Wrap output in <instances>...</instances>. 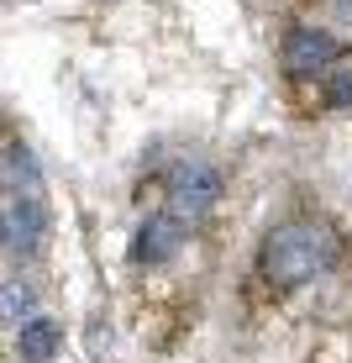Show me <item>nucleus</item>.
<instances>
[{
  "label": "nucleus",
  "instance_id": "7ed1b4c3",
  "mask_svg": "<svg viewBox=\"0 0 352 363\" xmlns=\"http://www.w3.org/2000/svg\"><path fill=\"white\" fill-rule=\"evenodd\" d=\"M163 190H169L163 211H174L184 227H195V221H205L210 211H216L226 179H221V169L210 164V158H179V164L169 169V184H163Z\"/></svg>",
  "mask_w": 352,
  "mask_h": 363
},
{
  "label": "nucleus",
  "instance_id": "f03ea898",
  "mask_svg": "<svg viewBox=\"0 0 352 363\" xmlns=\"http://www.w3.org/2000/svg\"><path fill=\"white\" fill-rule=\"evenodd\" d=\"M342 253L336 232L316 216H295V221H279L268 237L258 242V274L279 290H295V284H310L316 274H326Z\"/></svg>",
  "mask_w": 352,
  "mask_h": 363
},
{
  "label": "nucleus",
  "instance_id": "6e6552de",
  "mask_svg": "<svg viewBox=\"0 0 352 363\" xmlns=\"http://www.w3.org/2000/svg\"><path fill=\"white\" fill-rule=\"evenodd\" d=\"M321 106H326V111H347V106H352V69H347V64L321 84Z\"/></svg>",
  "mask_w": 352,
  "mask_h": 363
},
{
  "label": "nucleus",
  "instance_id": "423d86ee",
  "mask_svg": "<svg viewBox=\"0 0 352 363\" xmlns=\"http://www.w3.org/2000/svg\"><path fill=\"white\" fill-rule=\"evenodd\" d=\"M58 347H64V327L53 316H32L27 327L16 332V358L21 363H53Z\"/></svg>",
  "mask_w": 352,
  "mask_h": 363
},
{
  "label": "nucleus",
  "instance_id": "f257e3e1",
  "mask_svg": "<svg viewBox=\"0 0 352 363\" xmlns=\"http://www.w3.org/2000/svg\"><path fill=\"white\" fill-rule=\"evenodd\" d=\"M0 232H6V258H37L53 232V211H47V190L42 174H37V158L27 143H6V158H0Z\"/></svg>",
  "mask_w": 352,
  "mask_h": 363
},
{
  "label": "nucleus",
  "instance_id": "20e7f679",
  "mask_svg": "<svg viewBox=\"0 0 352 363\" xmlns=\"http://www.w3.org/2000/svg\"><path fill=\"white\" fill-rule=\"evenodd\" d=\"M342 37H331L326 27H310V21H295L284 32V74L289 79H331L342 69Z\"/></svg>",
  "mask_w": 352,
  "mask_h": 363
},
{
  "label": "nucleus",
  "instance_id": "1a4fd4ad",
  "mask_svg": "<svg viewBox=\"0 0 352 363\" xmlns=\"http://www.w3.org/2000/svg\"><path fill=\"white\" fill-rule=\"evenodd\" d=\"M331 6H336V11H342V16L352 21V0H331Z\"/></svg>",
  "mask_w": 352,
  "mask_h": 363
},
{
  "label": "nucleus",
  "instance_id": "0eeeda50",
  "mask_svg": "<svg viewBox=\"0 0 352 363\" xmlns=\"http://www.w3.org/2000/svg\"><path fill=\"white\" fill-rule=\"evenodd\" d=\"M0 306H6V327L11 332H21L27 321L37 316V295H32V284H21V279H6V295H0Z\"/></svg>",
  "mask_w": 352,
  "mask_h": 363
},
{
  "label": "nucleus",
  "instance_id": "39448f33",
  "mask_svg": "<svg viewBox=\"0 0 352 363\" xmlns=\"http://www.w3.org/2000/svg\"><path fill=\"white\" fill-rule=\"evenodd\" d=\"M184 237H190V227H184L174 211H153V216L137 227V242H132V264H142V269H158V264H169L174 253L184 247Z\"/></svg>",
  "mask_w": 352,
  "mask_h": 363
}]
</instances>
